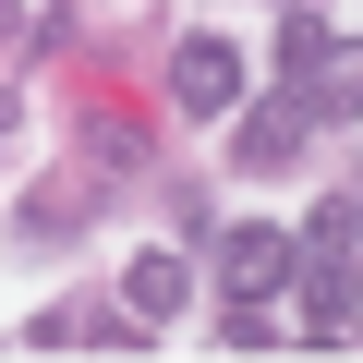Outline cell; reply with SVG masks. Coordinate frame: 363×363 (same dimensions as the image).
<instances>
[{
  "mask_svg": "<svg viewBox=\"0 0 363 363\" xmlns=\"http://www.w3.org/2000/svg\"><path fill=\"white\" fill-rule=\"evenodd\" d=\"M169 97L194 109V121H230V109H242V49H230V37H194V49L169 61Z\"/></svg>",
  "mask_w": 363,
  "mask_h": 363,
  "instance_id": "6da1fadb",
  "label": "cell"
},
{
  "mask_svg": "<svg viewBox=\"0 0 363 363\" xmlns=\"http://www.w3.org/2000/svg\"><path fill=\"white\" fill-rule=\"evenodd\" d=\"M303 327H315V351L351 339V255H315L303 267Z\"/></svg>",
  "mask_w": 363,
  "mask_h": 363,
  "instance_id": "7a4b0ae2",
  "label": "cell"
},
{
  "mask_svg": "<svg viewBox=\"0 0 363 363\" xmlns=\"http://www.w3.org/2000/svg\"><path fill=\"white\" fill-rule=\"evenodd\" d=\"M218 279L255 303V291H279V279H291V242H279V230H230V242H218Z\"/></svg>",
  "mask_w": 363,
  "mask_h": 363,
  "instance_id": "3957f363",
  "label": "cell"
},
{
  "mask_svg": "<svg viewBox=\"0 0 363 363\" xmlns=\"http://www.w3.org/2000/svg\"><path fill=\"white\" fill-rule=\"evenodd\" d=\"M303 121H315V97H279V109H255V133H242V169H291V157H303Z\"/></svg>",
  "mask_w": 363,
  "mask_h": 363,
  "instance_id": "277c9868",
  "label": "cell"
},
{
  "mask_svg": "<svg viewBox=\"0 0 363 363\" xmlns=\"http://www.w3.org/2000/svg\"><path fill=\"white\" fill-rule=\"evenodd\" d=\"M133 315H182V303H194V267H182V255H133Z\"/></svg>",
  "mask_w": 363,
  "mask_h": 363,
  "instance_id": "5b68a950",
  "label": "cell"
},
{
  "mask_svg": "<svg viewBox=\"0 0 363 363\" xmlns=\"http://www.w3.org/2000/svg\"><path fill=\"white\" fill-rule=\"evenodd\" d=\"M279 61H291V85L315 97V73H339V61H351V37H327V25H291V37H279Z\"/></svg>",
  "mask_w": 363,
  "mask_h": 363,
  "instance_id": "8992f818",
  "label": "cell"
},
{
  "mask_svg": "<svg viewBox=\"0 0 363 363\" xmlns=\"http://www.w3.org/2000/svg\"><path fill=\"white\" fill-rule=\"evenodd\" d=\"M351 230H363V194H327L315 206V255H351Z\"/></svg>",
  "mask_w": 363,
  "mask_h": 363,
  "instance_id": "52a82bcc",
  "label": "cell"
},
{
  "mask_svg": "<svg viewBox=\"0 0 363 363\" xmlns=\"http://www.w3.org/2000/svg\"><path fill=\"white\" fill-rule=\"evenodd\" d=\"M279 13H303V0H279Z\"/></svg>",
  "mask_w": 363,
  "mask_h": 363,
  "instance_id": "ba28073f",
  "label": "cell"
}]
</instances>
